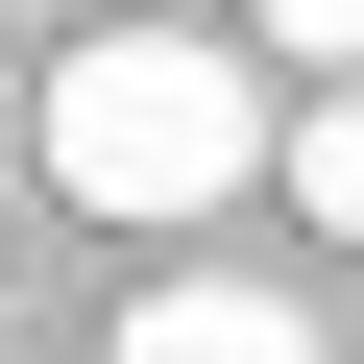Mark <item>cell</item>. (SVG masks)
I'll use <instances>...</instances> for the list:
<instances>
[{
    "instance_id": "6da1fadb",
    "label": "cell",
    "mask_w": 364,
    "mask_h": 364,
    "mask_svg": "<svg viewBox=\"0 0 364 364\" xmlns=\"http://www.w3.org/2000/svg\"><path fill=\"white\" fill-rule=\"evenodd\" d=\"M49 195H73V219H219V195H267V73H243L219 25H97V49H49Z\"/></svg>"
},
{
    "instance_id": "7a4b0ae2",
    "label": "cell",
    "mask_w": 364,
    "mask_h": 364,
    "mask_svg": "<svg viewBox=\"0 0 364 364\" xmlns=\"http://www.w3.org/2000/svg\"><path fill=\"white\" fill-rule=\"evenodd\" d=\"M122 364H340L291 291H243V267H170L146 316H122Z\"/></svg>"
},
{
    "instance_id": "3957f363",
    "label": "cell",
    "mask_w": 364,
    "mask_h": 364,
    "mask_svg": "<svg viewBox=\"0 0 364 364\" xmlns=\"http://www.w3.org/2000/svg\"><path fill=\"white\" fill-rule=\"evenodd\" d=\"M267 195H291V219H340V243H364V73H340V97H316V122H267Z\"/></svg>"
},
{
    "instance_id": "277c9868",
    "label": "cell",
    "mask_w": 364,
    "mask_h": 364,
    "mask_svg": "<svg viewBox=\"0 0 364 364\" xmlns=\"http://www.w3.org/2000/svg\"><path fill=\"white\" fill-rule=\"evenodd\" d=\"M267 49L291 73H364V0H267Z\"/></svg>"
}]
</instances>
